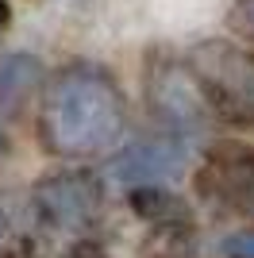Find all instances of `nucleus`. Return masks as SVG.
Segmentation results:
<instances>
[{"mask_svg":"<svg viewBox=\"0 0 254 258\" xmlns=\"http://www.w3.org/2000/svg\"><path fill=\"white\" fill-rule=\"evenodd\" d=\"M127 127V100L108 70L74 62L42 93L39 139L58 158H93L112 151Z\"/></svg>","mask_w":254,"mask_h":258,"instance_id":"f257e3e1","label":"nucleus"},{"mask_svg":"<svg viewBox=\"0 0 254 258\" xmlns=\"http://www.w3.org/2000/svg\"><path fill=\"white\" fill-rule=\"evenodd\" d=\"M208 104L235 123H254V54L231 43H204L189 58Z\"/></svg>","mask_w":254,"mask_h":258,"instance_id":"f03ea898","label":"nucleus"},{"mask_svg":"<svg viewBox=\"0 0 254 258\" xmlns=\"http://www.w3.org/2000/svg\"><path fill=\"white\" fill-rule=\"evenodd\" d=\"M147 100L162 123L181 131L201 127L212 108L201 77L193 74V66L177 62V58H154L147 66Z\"/></svg>","mask_w":254,"mask_h":258,"instance_id":"7ed1b4c3","label":"nucleus"},{"mask_svg":"<svg viewBox=\"0 0 254 258\" xmlns=\"http://www.w3.org/2000/svg\"><path fill=\"white\" fill-rule=\"evenodd\" d=\"M35 208L50 227H77L96 224V216L104 208V185L96 181L89 170H62V173H46L35 185Z\"/></svg>","mask_w":254,"mask_h":258,"instance_id":"20e7f679","label":"nucleus"},{"mask_svg":"<svg viewBox=\"0 0 254 258\" xmlns=\"http://www.w3.org/2000/svg\"><path fill=\"white\" fill-rule=\"evenodd\" d=\"M197 189L227 208L254 212V151L220 143L204 158V170L197 173Z\"/></svg>","mask_w":254,"mask_h":258,"instance_id":"39448f33","label":"nucleus"},{"mask_svg":"<svg viewBox=\"0 0 254 258\" xmlns=\"http://www.w3.org/2000/svg\"><path fill=\"white\" fill-rule=\"evenodd\" d=\"M181 170H185V151L169 139L135 143V147H127L116 158V166H112V173H116L119 181H127L131 189L154 185V181H169V177H177Z\"/></svg>","mask_w":254,"mask_h":258,"instance_id":"423d86ee","label":"nucleus"},{"mask_svg":"<svg viewBox=\"0 0 254 258\" xmlns=\"http://www.w3.org/2000/svg\"><path fill=\"white\" fill-rule=\"evenodd\" d=\"M42 62L35 54H8L0 62V116L16 119L42 85Z\"/></svg>","mask_w":254,"mask_h":258,"instance_id":"0eeeda50","label":"nucleus"},{"mask_svg":"<svg viewBox=\"0 0 254 258\" xmlns=\"http://www.w3.org/2000/svg\"><path fill=\"white\" fill-rule=\"evenodd\" d=\"M131 208L158 227H189V205L177 193L162 189V185H139V189H131Z\"/></svg>","mask_w":254,"mask_h":258,"instance_id":"6e6552de","label":"nucleus"},{"mask_svg":"<svg viewBox=\"0 0 254 258\" xmlns=\"http://www.w3.org/2000/svg\"><path fill=\"white\" fill-rule=\"evenodd\" d=\"M227 23L235 27V35H243V39H254V0H239L227 16Z\"/></svg>","mask_w":254,"mask_h":258,"instance_id":"1a4fd4ad","label":"nucleus"},{"mask_svg":"<svg viewBox=\"0 0 254 258\" xmlns=\"http://www.w3.org/2000/svg\"><path fill=\"white\" fill-rule=\"evenodd\" d=\"M223 254H227V258H254V227H243V231L227 235Z\"/></svg>","mask_w":254,"mask_h":258,"instance_id":"9d476101","label":"nucleus"},{"mask_svg":"<svg viewBox=\"0 0 254 258\" xmlns=\"http://www.w3.org/2000/svg\"><path fill=\"white\" fill-rule=\"evenodd\" d=\"M62 258H108V254H104V247H100V243H93V239H77V243L66 250Z\"/></svg>","mask_w":254,"mask_h":258,"instance_id":"9b49d317","label":"nucleus"},{"mask_svg":"<svg viewBox=\"0 0 254 258\" xmlns=\"http://www.w3.org/2000/svg\"><path fill=\"white\" fill-rule=\"evenodd\" d=\"M4 258H35V254H31V250H8Z\"/></svg>","mask_w":254,"mask_h":258,"instance_id":"f8f14e48","label":"nucleus"},{"mask_svg":"<svg viewBox=\"0 0 254 258\" xmlns=\"http://www.w3.org/2000/svg\"><path fill=\"white\" fill-rule=\"evenodd\" d=\"M4 231H8V220H4V212H0V239H4Z\"/></svg>","mask_w":254,"mask_h":258,"instance_id":"ddd939ff","label":"nucleus"},{"mask_svg":"<svg viewBox=\"0 0 254 258\" xmlns=\"http://www.w3.org/2000/svg\"><path fill=\"white\" fill-rule=\"evenodd\" d=\"M4 147H8V139H4V131H0V154H4Z\"/></svg>","mask_w":254,"mask_h":258,"instance_id":"4468645a","label":"nucleus"},{"mask_svg":"<svg viewBox=\"0 0 254 258\" xmlns=\"http://www.w3.org/2000/svg\"><path fill=\"white\" fill-rule=\"evenodd\" d=\"M0 23H4V20H0Z\"/></svg>","mask_w":254,"mask_h":258,"instance_id":"2eb2a0df","label":"nucleus"}]
</instances>
